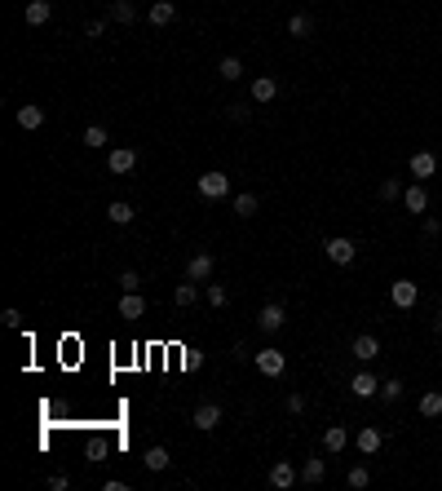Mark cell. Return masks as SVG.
I'll return each mask as SVG.
<instances>
[{"mask_svg":"<svg viewBox=\"0 0 442 491\" xmlns=\"http://www.w3.org/2000/svg\"><path fill=\"white\" fill-rule=\"evenodd\" d=\"M309 31H314V18H309V14H292V18H288V35H296V40H305Z\"/></svg>","mask_w":442,"mask_h":491,"instance_id":"obj_25","label":"cell"},{"mask_svg":"<svg viewBox=\"0 0 442 491\" xmlns=\"http://www.w3.org/2000/svg\"><path fill=\"white\" fill-rule=\"evenodd\" d=\"M407 169H411V177H416V182H420V177H434V173H438V160H434V151H416Z\"/></svg>","mask_w":442,"mask_h":491,"instance_id":"obj_12","label":"cell"},{"mask_svg":"<svg viewBox=\"0 0 442 491\" xmlns=\"http://www.w3.org/2000/svg\"><path fill=\"white\" fill-rule=\"evenodd\" d=\"M106 169H111L115 177L133 173V169H137V151H133V147H115L111 155H106Z\"/></svg>","mask_w":442,"mask_h":491,"instance_id":"obj_5","label":"cell"},{"mask_svg":"<svg viewBox=\"0 0 442 491\" xmlns=\"http://www.w3.org/2000/svg\"><path fill=\"white\" fill-rule=\"evenodd\" d=\"M283 323H288V315H283V306H279V301L261 306V315H257V328H261V332H270V337H274V332H279Z\"/></svg>","mask_w":442,"mask_h":491,"instance_id":"obj_6","label":"cell"},{"mask_svg":"<svg viewBox=\"0 0 442 491\" xmlns=\"http://www.w3.org/2000/svg\"><path fill=\"white\" fill-rule=\"evenodd\" d=\"M80 142H85L89 151H102V147H106V142H111V138H106V128H102V124H89V128H85V138H80Z\"/></svg>","mask_w":442,"mask_h":491,"instance_id":"obj_28","label":"cell"},{"mask_svg":"<svg viewBox=\"0 0 442 491\" xmlns=\"http://www.w3.org/2000/svg\"><path fill=\"white\" fill-rule=\"evenodd\" d=\"M204 292H208V306H217V310H221L226 301H230V292H226V288H221V283H208V288H204Z\"/></svg>","mask_w":442,"mask_h":491,"instance_id":"obj_34","label":"cell"},{"mask_svg":"<svg viewBox=\"0 0 442 491\" xmlns=\"http://www.w3.org/2000/svg\"><path fill=\"white\" fill-rule=\"evenodd\" d=\"M389 301L398 306V310H411L416 301H420V288H416L411 279H393L389 283Z\"/></svg>","mask_w":442,"mask_h":491,"instance_id":"obj_4","label":"cell"},{"mask_svg":"<svg viewBox=\"0 0 442 491\" xmlns=\"http://www.w3.org/2000/svg\"><path fill=\"white\" fill-rule=\"evenodd\" d=\"M288 412H292V416L305 412V394H288Z\"/></svg>","mask_w":442,"mask_h":491,"instance_id":"obj_36","label":"cell"},{"mask_svg":"<svg viewBox=\"0 0 442 491\" xmlns=\"http://www.w3.org/2000/svg\"><path fill=\"white\" fill-rule=\"evenodd\" d=\"M190 421H195V429H204V434H208V429H217V425H221V407H217V403H199Z\"/></svg>","mask_w":442,"mask_h":491,"instance_id":"obj_10","label":"cell"},{"mask_svg":"<svg viewBox=\"0 0 442 491\" xmlns=\"http://www.w3.org/2000/svg\"><path fill=\"white\" fill-rule=\"evenodd\" d=\"M137 270H119V288H124V292H137Z\"/></svg>","mask_w":442,"mask_h":491,"instance_id":"obj_35","label":"cell"},{"mask_svg":"<svg viewBox=\"0 0 442 491\" xmlns=\"http://www.w3.org/2000/svg\"><path fill=\"white\" fill-rule=\"evenodd\" d=\"M323 478H328V465H323V460H305V465H301V483L318 487V483H323Z\"/></svg>","mask_w":442,"mask_h":491,"instance_id":"obj_24","label":"cell"},{"mask_svg":"<svg viewBox=\"0 0 442 491\" xmlns=\"http://www.w3.org/2000/svg\"><path fill=\"white\" fill-rule=\"evenodd\" d=\"M106 217H111L115 226H133L137 213H133V203H128V199H111V203H106Z\"/></svg>","mask_w":442,"mask_h":491,"instance_id":"obj_15","label":"cell"},{"mask_svg":"<svg viewBox=\"0 0 442 491\" xmlns=\"http://www.w3.org/2000/svg\"><path fill=\"white\" fill-rule=\"evenodd\" d=\"M253 363H257V372H261V376H283V367H288V354L274 350V345H266V350H257V354H253Z\"/></svg>","mask_w":442,"mask_h":491,"instance_id":"obj_1","label":"cell"},{"mask_svg":"<svg viewBox=\"0 0 442 491\" xmlns=\"http://www.w3.org/2000/svg\"><path fill=\"white\" fill-rule=\"evenodd\" d=\"M350 354L358 358V363H372V358L380 354V341L372 337V332H363V337H354V345H350Z\"/></svg>","mask_w":442,"mask_h":491,"instance_id":"obj_11","label":"cell"},{"mask_svg":"<svg viewBox=\"0 0 442 491\" xmlns=\"http://www.w3.org/2000/svg\"><path fill=\"white\" fill-rule=\"evenodd\" d=\"M235 213H239V217H253V213H257V195L239 190V195H235Z\"/></svg>","mask_w":442,"mask_h":491,"instance_id":"obj_32","label":"cell"},{"mask_svg":"<svg viewBox=\"0 0 442 491\" xmlns=\"http://www.w3.org/2000/svg\"><path fill=\"white\" fill-rule=\"evenodd\" d=\"M217 76L226 80V85H235V80H239V76H244V63H239V58H235V53H226V58H221V63H217Z\"/></svg>","mask_w":442,"mask_h":491,"instance_id":"obj_23","label":"cell"},{"mask_svg":"<svg viewBox=\"0 0 442 491\" xmlns=\"http://www.w3.org/2000/svg\"><path fill=\"white\" fill-rule=\"evenodd\" d=\"M195 190H199V199H226L230 195V177L226 173H204L195 182Z\"/></svg>","mask_w":442,"mask_h":491,"instance_id":"obj_3","label":"cell"},{"mask_svg":"<svg viewBox=\"0 0 442 491\" xmlns=\"http://www.w3.org/2000/svg\"><path fill=\"white\" fill-rule=\"evenodd\" d=\"M111 22L133 27V22H137V5H133V0H111Z\"/></svg>","mask_w":442,"mask_h":491,"instance_id":"obj_21","label":"cell"},{"mask_svg":"<svg viewBox=\"0 0 442 491\" xmlns=\"http://www.w3.org/2000/svg\"><path fill=\"white\" fill-rule=\"evenodd\" d=\"M350 394H354V399H376V394H380V381H376L372 372H354V376H350Z\"/></svg>","mask_w":442,"mask_h":491,"instance_id":"obj_9","label":"cell"},{"mask_svg":"<svg viewBox=\"0 0 442 491\" xmlns=\"http://www.w3.org/2000/svg\"><path fill=\"white\" fill-rule=\"evenodd\" d=\"M53 18V0H27V22L31 27H44Z\"/></svg>","mask_w":442,"mask_h":491,"instance_id":"obj_16","label":"cell"},{"mask_svg":"<svg viewBox=\"0 0 442 491\" xmlns=\"http://www.w3.org/2000/svg\"><path fill=\"white\" fill-rule=\"evenodd\" d=\"M402 394H407V385H402V381H398V376H389V381H380V399H385V403H398V399H402Z\"/></svg>","mask_w":442,"mask_h":491,"instance_id":"obj_29","label":"cell"},{"mask_svg":"<svg viewBox=\"0 0 442 491\" xmlns=\"http://www.w3.org/2000/svg\"><path fill=\"white\" fill-rule=\"evenodd\" d=\"M402 190H407V186H402L398 177H385V182H380V199H385V203L389 199H402Z\"/></svg>","mask_w":442,"mask_h":491,"instance_id":"obj_33","label":"cell"},{"mask_svg":"<svg viewBox=\"0 0 442 491\" xmlns=\"http://www.w3.org/2000/svg\"><path fill=\"white\" fill-rule=\"evenodd\" d=\"M323 447L328 451H345V425H328L323 429Z\"/></svg>","mask_w":442,"mask_h":491,"instance_id":"obj_30","label":"cell"},{"mask_svg":"<svg viewBox=\"0 0 442 491\" xmlns=\"http://www.w3.org/2000/svg\"><path fill=\"white\" fill-rule=\"evenodd\" d=\"M173 18H177V5H173V0H155V5H151V22H155V27H169Z\"/></svg>","mask_w":442,"mask_h":491,"instance_id":"obj_22","label":"cell"},{"mask_svg":"<svg viewBox=\"0 0 442 491\" xmlns=\"http://www.w3.org/2000/svg\"><path fill=\"white\" fill-rule=\"evenodd\" d=\"M420 416H429V421H434V416H442V394H438V390L420 394Z\"/></svg>","mask_w":442,"mask_h":491,"instance_id":"obj_27","label":"cell"},{"mask_svg":"<svg viewBox=\"0 0 442 491\" xmlns=\"http://www.w3.org/2000/svg\"><path fill=\"white\" fill-rule=\"evenodd\" d=\"M323 253L332 266H350V261L358 257V248H354V239H345V235H332L328 244H323Z\"/></svg>","mask_w":442,"mask_h":491,"instance_id":"obj_2","label":"cell"},{"mask_svg":"<svg viewBox=\"0 0 442 491\" xmlns=\"http://www.w3.org/2000/svg\"><path fill=\"white\" fill-rule=\"evenodd\" d=\"M85 35H93V40H98V35H106V22H102V18H98V22H89Z\"/></svg>","mask_w":442,"mask_h":491,"instance_id":"obj_38","label":"cell"},{"mask_svg":"<svg viewBox=\"0 0 442 491\" xmlns=\"http://www.w3.org/2000/svg\"><path fill=\"white\" fill-rule=\"evenodd\" d=\"M212 266H217V261H212V253H195V257L186 261V279H195V283H208Z\"/></svg>","mask_w":442,"mask_h":491,"instance_id":"obj_7","label":"cell"},{"mask_svg":"<svg viewBox=\"0 0 442 491\" xmlns=\"http://www.w3.org/2000/svg\"><path fill=\"white\" fill-rule=\"evenodd\" d=\"M279 98V80L274 76H257L253 80V102H274Z\"/></svg>","mask_w":442,"mask_h":491,"instance_id":"obj_14","label":"cell"},{"mask_svg":"<svg viewBox=\"0 0 442 491\" xmlns=\"http://www.w3.org/2000/svg\"><path fill=\"white\" fill-rule=\"evenodd\" d=\"M402 203H407V213H425V208H429V190L416 182V186L402 190Z\"/></svg>","mask_w":442,"mask_h":491,"instance_id":"obj_17","label":"cell"},{"mask_svg":"<svg viewBox=\"0 0 442 491\" xmlns=\"http://www.w3.org/2000/svg\"><path fill=\"white\" fill-rule=\"evenodd\" d=\"M345 483H350L354 491H363L367 483H372V469H367V465H354V469H350V474H345Z\"/></svg>","mask_w":442,"mask_h":491,"instance_id":"obj_31","label":"cell"},{"mask_svg":"<svg viewBox=\"0 0 442 491\" xmlns=\"http://www.w3.org/2000/svg\"><path fill=\"white\" fill-rule=\"evenodd\" d=\"M296 478H301V474L292 469V460H274V465H270V487L288 491V487H296Z\"/></svg>","mask_w":442,"mask_h":491,"instance_id":"obj_8","label":"cell"},{"mask_svg":"<svg viewBox=\"0 0 442 491\" xmlns=\"http://www.w3.org/2000/svg\"><path fill=\"white\" fill-rule=\"evenodd\" d=\"M18 128H27V133H31V128H40L44 124V106H35V102H27V106H18Z\"/></svg>","mask_w":442,"mask_h":491,"instance_id":"obj_13","label":"cell"},{"mask_svg":"<svg viewBox=\"0 0 442 491\" xmlns=\"http://www.w3.org/2000/svg\"><path fill=\"white\" fill-rule=\"evenodd\" d=\"M173 301H177V306H195V301H199V283H195V279H186V283H177V292H173Z\"/></svg>","mask_w":442,"mask_h":491,"instance_id":"obj_26","label":"cell"},{"mask_svg":"<svg viewBox=\"0 0 442 491\" xmlns=\"http://www.w3.org/2000/svg\"><path fill=\"white\" fill-rule=\"evenodd\" d=\"M146 315V301H142L137 292H124L119 297V319H142Z\"/></svg>","mask_w":442,"mask_h":491,"instance_id":"obj_18","label":"cell"},{"mask_svg":"<svg viewBox=\"0 0 442 491\" xmlns=\"http://www.w3.org/2000/svg\"><path fill=\"white\" fill-rule=\"evenodd\" d=\"M142 465H146L151 474H164V469H169V447H160V442H155V447H146Z\"/></svg>","mask_w":442,"mask_h":491,"instance_id":"obj_20","label":"cell"},{"mask_svg":"<svg viewBox=\"0 0 442 491\" xmlns=\"http://www.w3.org/2000/svg\"><path fill=\"white\" fill-rule=\"evenodd\" d=\"M49 487H53V491H67L71 478H67V474H49Z\"/></svg>","mask_w":442,"mask_h":491,"instance_id":"obj_37","label":"cell"},{"mask_svg":"<svg viewBox=\"0 0 442 491\" xmlns=\"http://www.w3.org/2000/svg\"><path fill=\"white\" fill-rule=\"evenodd\" d=\"M358 451H363V456H376V451H380V429L376 425H367V429H358Z\"/></svg>","mask_w":442,"mask_h":491,"instance_id":"obj_19","label":"cell"},{"mask_svg":"<svg viewBox=\"0 0 442 491\" xmlns=\"http://www.w3.org/2000/svg\"><path fill=\"white\" fill-rule=\"evenodd\" d=\"M0 319H5V323H9V328H18V323H22V315H18V310H14V306H9V310H5V315H0Z\"/></svg>","mask_w":442,"mask_h":491,"instance_id":"obj_39","label":"cell"}]
</instances>
